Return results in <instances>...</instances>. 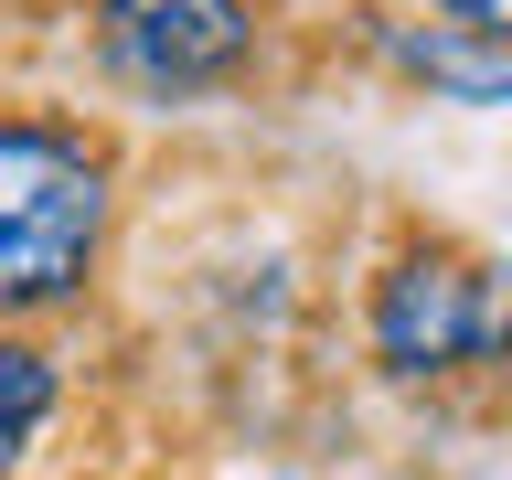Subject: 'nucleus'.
Instances as JSON below:
<instances>
[{
    "instance_id": "f257e3e1",
    "label": "nucleus",
    "mask_w": 512,
    "mask_h": 480,
    "mask_svg": "<svg viewBox=\"0 0 512 480\" xmlns=\"http://www.w3.org/2000/svg\"><path fill=\"white\" fill-rule=\"evenodd\" d=\"M107 246V150L54 118H0V320L54 310Z\"/></svg>"
},
{
    "instance_id": "f03ea898",
    "label": "nucleus",
    "mask_w": 512,
    "mask_h": 480,
    "mask_svg": "<svg viewBox=\"0 0 512 480\" xmlns=\"http://www.w3.org/2000/svg\"><path fill=\"white\" fill-rule=\"evenodd\" d=\"M363 331H374V363L406 374V384L416 374H470V363L512 352V278H491L459 246H416L374 278Z\"/></svg>"
},
{
    "instance_id": "7ed1b4c3",
    "label": "nucleus",
    "mask_w": 512,
    "mask_h": 480,
    "mask_svg": "<svg viewBox=\"0 0 512 480\" xmlns=\"http://www.w3.org/2000/svg\"><path fill=\"white\" fill-rule=\"evenodd\" d=\"M96 54L128 96H214L246 75L256 54V11L246 0H96Z\"/></svg>"
},
{
    "instance_id": "20e7f679",
    "label": "nucleus",
    "mask_w": 512,
    "mask_h": 480,
    "mask_svg": "<svg viewBox=\"0 0 512 480\" xmlns=\"http://www.w3.org/2000/svg\"><path fill=\"white\" fill-rule=\"evenodd\" d=\"M384 54L406 64L416 86L459 96V107H502V96H512V54H502V43H480V32H459V22H395V32H384Z\"/></svg>"
},
{
    "instance_id": "39448f33",
    "label": "nucleus",
    "mask_w": 512,
    "mask_h": 480,
    "mask_svg": "<svg viewBox=\"0 0 512 480\" xmlns=\"http://www.w3.org/2000/svg\"><path fill=\"white\" fill-rule=\"evenodd\" d=\"M54 395H64L54 363H43L32 342H11V331H0V480L22 470V448L54 427Z\"/></svg>"
},
{
    "instance_id": "423d86ee",
    "label": "nucleus",
    "mask_w": 512,
    "mask_h": 480,
    "mask_svg": "<svg viewBox=\"0 0 512 480\" xmlns=\"http://www.w3.org/2000/svg\"><path fill=\"white\" fill-rule=\"evenodd\" d=\"M438 22H459V32H480V43L512 54V0H438Z\"/></svg>"
}]
</instances>
